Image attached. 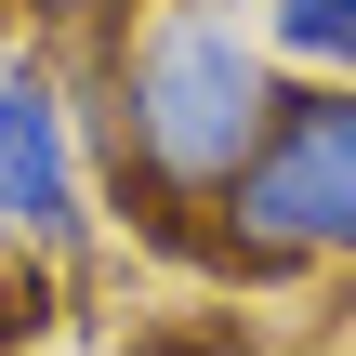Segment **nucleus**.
Segmentation results:
<instances>
[{
	"label": "nucleus",
	"instance_id": "1",
	"mask_svg": "<svg viewBox=\"0 0 356 356\" xmlns=\"http://www.w3.org/2000/svg\"><path fill=\"white\" fill-rule=\"evenodd\" d=\"M277 92L291 79L251 40L238 0H145V13H119L106 66H92V106H79L92 185H119L145 211H211L238 185V159L264 145Z\"/></svg>",
	"mask_w": 356,
	"mask_h": 356
},
{
	"label": "nucleus",
	"instance_id": "2",
	"mask_svg": "<svg viewBox=\"0 0 356 356\" xmlns=\"http://www.w3.org/2000/svg\"><path fill=\"white\" fill-rule=\"evenodd\" d=\"M211 225H225V264H251V277L356 264V79H291L277 92L264 145L238 159Z\"/></svg>",
	"mask_w": 356,
	"mask_h": 356
},
{
	"label": "nucleus",
	"instance_id": "3",
	"mask_svg": "<svg viewBox=\"0 0 356 356\" xmlns=\"http://www.w3.org/2000/svg\"><path fill=\"white\" fill-rule=\"evenodd\" d=\"M92 238V145H79V92L53 53H0V251H26L40 277L79 264Z\"/></svg>",
	"mask_w": 356,
	"mask_h": 356
},
{
	"label": "nucleus",
	"instance_id": "4",
	"mask_svg": "<svg viewBox=\"0 0 356 356\" xmlns=\"http://www.w3.org/2000/svg\"><path fill=\"white\" fill-rule=\"evenodd\" d=\"M251 40L277 79H356V0H251Z\"/></svg>",
	"mask_w": 356,
	"mask_h": 356
},
{
	"label": "nucleus",
	"instance_id": "5",
	"mask_svg": "<svg viewBox=\"0 0 356 356\" xmlns=\"http://www.w3.org/2000/svg\"><path fill=\"white\" fill-rule=\"evenodd\" d=\"M13 26H40V40H106L119 13H145V0H0Z\"/></svg>",
	"mask_w": 356,
	"mask_h": 356
}]
</instances>
